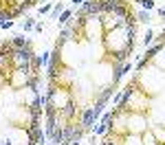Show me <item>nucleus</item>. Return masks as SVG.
<instances>
[{
    "label": "nucleus",
    "mask_w": 165,
    "mask_h": 145,
    "mask_svg": "<svg viewBox=\"0 0 165 145\" xmlns=\"http://www.w3.org/2000/svg\"><path fill=\"white\" fill-rule=\"evenodd\" d=\"M141 5H143L145 9H152V7H154V2H152V0H141Z\"/></svg>",
    "instance_id": "4"
},
{
    "label": "nucleus",
    "mask_w": 165,
    "mask_h": 145,
    "mask_svg": "<svg viewBox=\"0 0 165 145\" xmlns=\"http://www.w3.org/2000/svg\"><path fill=\"white\" fill-rule=\"evenodd\" d=\"M68 18H70V11H64V15H62V20H60V22H66Z\"/></svg>",
    "instance_id": "5"
},
{
    "label": "nucleus",
    "mask_w": 165,
    "mask_h": 145,
    "mask_svg": "<svg viewBox=\"0 0 165 145\" xmlns=\"http://www.w3.org/2000/svg\"><path fill=\"white\" fill-rule=\"evenodd\" d=\"M150 42H152V33H150V31H148V35H145V46L150 44Z\"/></svg>",
    "instance_id": "6"
},
{
    "label": "nucleus",
    "mask_w": 165,
    "mask_h": 145,
    "mask_svg": "<svg viewBox=\"0 0 165 145\" xmlns=\"http://www.w3.org/2000/svg\"><path fill=\"white\" fill-rule=\"evenodd\" d=\"M31 114H33V121L40 119V114H42V103H40V99L33 101V105H31Z\"/></svg>",
    "instance_id": "1"
},
{
    "label": "nucleus",
    "mask_w": 165,
    "mask_h": 145,
    "mask_svg": "<svg viewBox=\"0 0 165 145\" xmlns=\"http://www.w3.org/2000/svg\"><path fill=\"white\" fill-rule=\"evenodd\" d=\"M73 112H75V105H73V103H68L66 108H62V117H66V119L73 117Z\"/></svg>",
    "instance_id": "2"
},
{
    "label": "nucleus",
    "mask_w": 165,
    "mask_h": 145,
    "mask_svg": "<svg viewBox=\"0 0 165 145\" xmlns=\"http://www.w3.org/2000/svg\"><path fill=\"white\" fill-rule=\"evenodd\" d=\"M13 46H15V49H24V46H26V40L22 37V35H18V37L13 40Z\"/></svg>",
    "instance_id": "3"
}]
</instances>
